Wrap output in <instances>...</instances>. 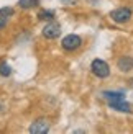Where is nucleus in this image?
<instances>
[{
	"instance_id": "nucleus-3",
	"label": "nucleus",
	"mask_w": 133,
	"mask_h": 134,
	"mask_svg": "<svg viewBox=\"0 0 133 134\" xmlns=\"http://www.w3.org/2000/svg\"><path fill=\"white\" fill-rule=\"evenodd\" d=\"M110 18L114 20L115 23H127L131 18V10L127 8V7H120V8H117L110 13Z\"/></svg>"
},
{
	"instance_id": "nucleus-1",
	"label": "nucleus",
	"mask_w": 133,
	"mask_h": 134,
	"mask_svg": "<svg viewBox=\"0 0 133 134\" xmlns=\"http://www.w3.org/2000/svg\"><path fill=\"white\" fill-rule=\"evenodd\" d=\"M90 70L95 77L105 79V77H109V74H110V67L105 61H102V59H94L92 64H90Z\"/></svg>"
},
{
	"instance_id": "nucleus-12",
	"label": "nucleus",
	"mask_w": 133,
	"mask_h": 134,
	"mask_svg": "<svg viewBox=\"0 0 133 134\" xmlns=\"http://www.w3.org/2000/svg\"><path fill=\"white\" fill-rule=\"evenodd\" d=\"M10 74H12V69H10L8 65H7L5 62H2V64H0V75H3V77H8Z\"/></svg>"
},
{
	"instance_id": "nucleus-2",
	"label": "nucleus",
	"mask_w": 133,
	"mask_h": 134,
	"mask_svg": "<svg viewBox=\"0 0 133 134\" xmlns=\"http://www.w3.org/2000/svg\"><path fill=\"white\" fill-rule=\"evenodd\" d=\"M81 44H82V39L77 35H68V36H64L63 41H61L63 49H66V51H76V49L81 48Z\"/></svg>"
},
{
	"instance_id": "nucleus-10",
	"label": "nucleus",
	"mask_w": 133,
	"mask_h": 134,
	"mask_svg": "<svg viewBox=\"0 0 133 134\" xmlns=\"http://www.w3.org/2000/svg\"><path fill=\"white\" fill-rule=\"evenodd\" d=\"M18 5H20V8L28 10V8H33V7L39 5V0H18Z\"/></svg>"
},
{
	"instance_id": "nucleus-11",
	"label": "nucleus",
	"mask_w": 133,
	"mask_h": 134,
	"mask_svg": "<svg viewBox=\"0 0 133 134\" xmlns=\"http://www.w3.org/2000/svg\"><path fill=\"white\" fill-rule=\"evenodd\" d=\"M38 18L39 20H53L54 18V12L53 10H41L38 13Z\"/></svg>"
},
{
	"instance_id": "nucleus-7",
	"label": "nucleus",
	"mask_w": 133,
	"mask_h": 134,
	"mask_svg": "<svg viewBox=\"0 0 133 134\" xmlns=\"http://www.w3.org/2000/svg\"><path fill=\"white\" fill-rule=\"evenodd\" d=\"M117 65H118V69H120L122 72H130V70L133 69V57H130V56H123V57L118 59Z\"/></svg>"
},
{
	"instance_id": "nucleus-4",
	"label": "nucleus",
	"mask_w": 133,
	"mask_h": 134,
	"mask_svg": "<svg viewBox=\"0 0 133 134\" xmlns=\"http://www.w3.org/2000/svg\"><path fill=\"white\" fill-rule=\"evenodd\" d=\"M49 131V121L46 118H38L36 121H33L30 126L31 134H46Z\"/></svg>"
},
{
	"instance_id": "nucleus-13",
	"label": "nucleus",
	"mask_w": 133,
	"mask_h": 134,
	"mask_svg": "<svg viewBox=\"0 0 133 134\" xmlns=\"http://www.w3.org/2000/svg\"><path fill=\"white\" fill-rule=\"evenodd\" d=\"M61 2H63L64 5H72V3H76L77 0H61Z\"/></svg>"
},
{
	"instance_id": "nucleus-9",
	"label": "nucleus",
	"mask_w": 133,
	"mask_h": 134,
	"mask_svg": "<svg viewBox=\"0 0 133 134\" xmlns=\"http://www.w3.org/2000/svg\"><path fill=\"white\" fill-rule=\"evenodd\" d=\"M102 97L107 102H117V100H125V93L123 92H104Z\"/></svg>"
},
{
	"instance_id": "nucleus-5",
	"label": "nucleus",
	"mask_w": 133,
	"mask_h": 134,
	"mask_svg": "<svg viewBox=\"0 0 133 134\" xmlns=\"http://www.w3.org/2000/svg\"><path fill=\"white\" fill-rule=\"evenodd\" d=\"M59 33H61V26L56 21H51L43 28V36L48 38V39H56L59 36Z\"/></svg>"
},
{
	"instance_id": "nucleus-6",
	"label": "nucleus",
	"mask_w": 133,
	"mask_h": 134,
	"mask_svg": "<svg viewBox=\"0 0 133 134\" xmlns=\"http://www.w3.org/2000/svg\"><path fill=\"white\" fill-rule=\"evenodd\" d=\"M109 106L112 110H115V111H122V113H130L131 108H130V105L125 102V100H117V102H109Z\"/></svg>"
},
{
	"instance_id": "nucleus-8",
	"label": "nucleus",
	"mask_w": 133,
	"mask_h": 134,
	"mask_svg": "<svg viewBox=\"0 0 133 134\" xmlns=\"http://www.w3.org/2000/svg\"><path fill=\"white\" fill-rule=\"evenodd\" d=\"M13 15V8L10 7H5V8H0V30H3V26L7 25L8 18Z\"/></svg>"
}]
</instances>
